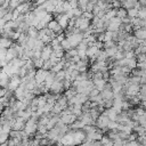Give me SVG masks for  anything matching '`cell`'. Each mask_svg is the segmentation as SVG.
<instances>
[{
    "mask_svg": "<svg viewBox=\"0 0 146 146\" xmlns=\"http://www.w3.org/2000/svg\"><path fill=\"white\" fill-rule=\"evenodd\" d=\"M49 71L44 70V68H36L35 71V75H34V80L36 82V84H41L46 81V78L48 76Z\"/></svg>",
    "mask_w": 146,
    "mask_h": 146,
    "instance_id": "cell-1",
    "label": "cell"
},
{
    "mask_svg": "<svg viewBox=\"0 0 146 146\" xmlns=\"http://www.w3.org/2000/svg\"><path fill=\"white\" fill-rule=\"evenodd\" d=\"M47 27H48L51 32H54L56 35L59 34V33H62V32H64V30L60 27L59 23H58L56 19H51V21H49L48 24H47Z\"/></svg>",
    "mask_w": 146,
    "mask_h": 146,
    "instance_id": "cell-2",
    "label": "cell"
},
{
    "mask_svg": "<svg viewBox=\"0 0 146 146\" xmlns=\"http://www.w3.org/2000/svg\"><path fill=\"white\" fill-rule=\"evenodd\" d=\"M49 91L54 95H57V94H63L64 91V87H63V82L62 81H54L52 84L50 86L49 88Z\"/></svg>",
    "mask_w": 146,
    "mask_h": 146,
    "instance_id": "cell-3",
    "label": "cell"
},
{
    "mask_svg": "<svg viewBox=\"0 0 146 146\" xmlns=\"http://www.w3.org/2000/svg\"><path fill=\"white\" fill-rule=\"evenodd\" d=\"M76 119H78V117H76L74 114H72V113L65 114V115H62V116H60V121H62L64 124H66V125H71Z\"/></svg>",
    "mask_w": 146,
    "mask_h": 146,
    "instance_id": "cell-4",
    "label": "cell"
},
{
    "mask_svg": "<svg viewBox=\"0 0 146 146\" xmlns=\"http://www.w3.org/2000/svg\"><path fill=\"white\" fill-rule=\"evenodd\" d=\"M133 35L139 40V41H144L146 39V29L145 27H139L137 30L133 31Z\"/></svg>",
    "mask_w": 146,
    "mask_h": 146,
    "instance_id": "cell-5",
    "label": "cell"
},
{
    "mask_svg": "<svg viewBox=\"0 0 146 146\" xmlns=\"http://www.w3.org/2000/svg\"><path fill=\"white\" fill-rule=\"evenodd\" d=\"M137 3H138V0H123L121 1V7L128 10L130 8H135Z\"/></svg>",
    "mask_w": 146,
    "mask_h": 146,
    "instance_id": "cell-6",
    "label": "cell"
},
{
    "mask_svg": "<svg viewBox=\"0 0 146 146\" xmlns=\"http://www.w3.org/2000/svg\"><path fill=\"white\" fill-rule=\"evenodd\" d=\"M115 10H116V14H115V17H117V18H121V19H123V18H125V17H128V10H127V9H124L123 7H120V8H116Z\"/></svg>",
    "mask_w": 146,
    "mask_h": 146,
    "instance_id": "cell-7",
    "label": "cell"
},
{
    "mask_svg": "<svg viewBox=\"0 0 146 146\" xmlns=\"http://www.w3.org/2000/svg\"><path fill=\"white\" fill-rule=\"evenodd\" d=\"M8 139H9V133L6 132V131H3V130H1L0 131V144L7 143Z\"/></svg>",
    "mask_w": 146,
    "mask_h": 146,
    "instance_id": "cell-8",
    "label": "cell"
},
{
    "mask_svg": "<svg viewBox=\"0 0 146 146\" xmlns=\"http://www.w3.org/2000/svg\"><path fill=\"white\" fill-rule=\"evenodd\" d=\"M127 59H128V58H127ZM127 66H128L130 70L136 68V67H137V60H136V58L133 57V58L128 59V62H127Z\"/></svg>",
    "mask_w": 146,
    "mask_h": 146,
    "instance_id": "cell-9",
    "label": "cell"
},
{
    "mask_svg": "<svg viewBox=\"0 0 146 146\" xmlns=\"http://www.w3.org/2000/svg\"><path fill=\"white\" fill-rule=\"evenodd\" d=\"M138 18L140 19H146V6L145 7H140L138 9V15H137Z\"/></svg>",
    "mask_w": 146,
    "mask_h": 146,
    "instance_id": "cell-10",
    "label": "cell"
},
{
    "mask_svg": "<svg viewBox=\"0 0 146 146\" xmlns=\"http://www.w3.org/2000/svg\"><path fill=\"white\" fill-rule=\"evenodd\" d=\"M137 15H138V8H130V9H128V17H130V18H133V17H137Z\"/></svg>",
    "mask_w": 146,
    "mask_h": 146,
    "instance_id": "cell-11",
    "label": "cell"
},
{
    "mask_svg": "<svg viewBox=\"0 0 146 146\" xmlns=\"http://www.w3.org/2000/svg\"><path fill=\"white\" fill-rule=\"evenodd\" d=\"M117 125H119V123H117L116 121H110V122L107 123V129H108V130H116Z\"/></svg>",
    "mask_w": 146,
    "mask_h": 146,
    "instance_id": "cell-12",
    "label": "cell"
},
{
    "mask_svg": "<svg viewBox=\"0 0 146 146\" xmlns=\"http://www.w3.org/2000/svg\"><path fill=\"white\" fill-rule=\"evenodd\" d=\"M140 144L137 141V140H131V141H128L127 143V146H139Z\"/></svg>",
    "mask_w": 146,
    "mask_h": 146,
    "instance_id": "cell-13",
    "label": "cell"
},
{
    "mask_svg": "<svg viewBox=\"0 0 146 146\" xmlns=\"http://www.w3.org/2000/svg\"><path fill=\"white\" fill-rule=\"evenodd\" d=\"M92 146H103L100 140H92Z\"/></svg>",
    "mask_w": 146,
    "mask_h": 146,
    "instance_id": "cell-14",
    "label": "cell"
},
{
    "mask_svg": "<svg viewBox=\"0 0 146 146\" xmlns=\"http://www.w3.org/2000/svg\"><path fill=\"white\" fill-rule=\"evenodd\" d=\"M143 54L146 55V44H143Z\"/></svg>",
    "mask_w": 146,
    "mask_h": 146,
    "instance_id": "cell-15",
    "label": "cell"
},
{
    "mask_svg": "<svg viewBox=\"0 0 146 146\" xmlns=\"http://www.w3.org/2000/svg\"><path fill=\"white\" fill-rule=\"evenodd\" d=\"M78 146H88V144H87L86 141H83V143H81V144H79Z\"/></svg>",
    "mask_w": 146,
    "mask_h": 146,
    "instance_id": "cell-16",
    "label": "cell"
},
{
    "mask_svg": "<svg viewBox=\"0 0 146 146\" xmlns=\"http://www.w3.org/2000/svg\"><path fill=\"white\" fill-rule=\"evenodd\" d=\"M106 146H107V145H106Z\"/></svg>",
    "mask_w": 146,
    "mask_h": 146,
    "instance_id": "cell-17",
    "label": "cell"
}]
</instances>
